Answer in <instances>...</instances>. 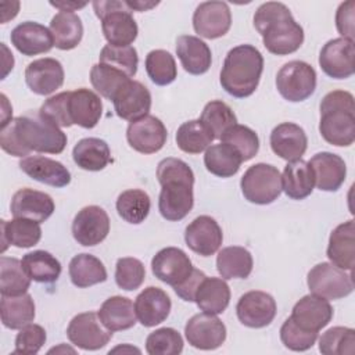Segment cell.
<instances>
[{"instance_id": "cell-1", "label": "cell", "mask_w": 355, "mask_h": 355, "mask_svg": "<svg viewBox=\"0 0 355 355\" xmlns=\"http://www.w3.org/2000/svg\"><path fill=\"white\" fill-rule=\"evenodd\" d=\"M0 146L14 157H28L32 151L60 154L67 146V135L39 111H29L1 126Z\"/></svg>"}, {"instance_id": "cell-2", "label": "cell", "mask_w": 355, "mask_h": 355, "mask_svg": "<svg viewBox=\"0 0 355 355\" xmlns=\"http://www.w3.org/2000/svg\"><path fill=\"white\" fill-rule=\"evenodd\" d=\"M157 179L161 184L158 209L162 218L171 222L182 220L194 205V173L182 159L168 157L157 166Z\"/></svg>"}, {"instance_id": "cell-3", "label": "cell", "mask_w": 355, "mask_h": 355, "mask_svg": "<svg viewBox=\"0 0 355 355\" xmlns=\"http://www.w3.org/2000/svg\"><path fill=\"white\" fill-rule=\"evenodd\" d=\"M254 26L266 50L276 55L295 53L304 43V29L288 7L279 1L261 4L254 14Z\"/></svg>"}, {"instance_id": "cell-4", "label": "cell", "mask_w": 355, "mask_h": 355, "mask_svg": "<svg viewBox=\"0 0 355 355\" xmlns=\"http://www.w3.org/2000/svg\"><path fill=\"white\" fill-rule=\"evenodd\" d=\"M262 71L261 51L251 44H239L226 54L219 80L226 93L236 98H244L257 90Z\"/></svg>"}, {"instance_id": "cell-5", "label": "cell", "mask_w": 355, "mask_h": 355, "mask_svg": "<svg viewBox=\"0 0 355 355\" xmlns=\"http://www.w3.org/2000/svg\"><path fill=\"white\" fill-rule=\"evenodd\" d=\"M319 132L333 146L348 147L355 140L354 96L345 90H333L320 101Z\"/></svg>"}, {"instance_id": "cell-6", "label": "cell", "mask_w": 355, "mask_h": 355, "mask_svg": "<svg viewBox=\"0 0 355 355\" xmlns=\"http://www.w3.org/2000/svg\"><path fill=\"white\" fill-rule=\"evenodd\" d=\"M93 8L101 21V29L108 44L130 46L136 40L139 28L126 1H93Z\"/></svg>"}, {"instance_id": "cell-7", "label": "cell", "mask_w": 355, "mask_h": 355, "mask_svg": "<svg viewBox=\"0 0 355 355\" xmlns=\"http://www.w3.org/2000/svg\"><path fill=\"white\" fill-rule=\"evenodd\" d=\"M243 196L247 201L258 205H266L279 198L282 187V175L270 164L251 165L240 180Z\"/></svg>"}, {"instance_id": "cell-8", "label": "cell", "mask_w": 355, "mask_h": 355, "mask_svg": "<svg viewBox=\"0 0 355 355\" xmlns=\"http://www.w3.org/2000/svg\"><path fill=\"white\" fill-rule=\"evenodd\" d=\"M276 87L287 101H304L316 89V71L305 61L294 60L286 62L276 75Z\"/></svg>"}, {"instance_id": "cell-9", "label": "cell", "mask_w": 355, "mask_h": 355, "mask_svg": "<svg viewBox=\"0 0 355 355\" xmlns=\"http://www.w3.org/2000/svg\"><path fill=\"white\" fill-rule=\"evenodd\" d=\"M306 283L312 294L326 300H340L354 291L352 273H347L331 262L315 265L308 272Z\"/></svg>"}, {"instance_id": "cell-10", "label": "cell", "mask_w": 355, "mask_h": 355, "mask_svg": "<svg viewBox=\"0 0 355 355\" xmlns=\"http://www.w3.org/2000/svg\"><path fill=\"white\" fill-rule=\"evenodd\" d=\"M69 341L85 351H97L108 344L112 337L96 312H83L73 316L67 327Z\"/></svg>"}, {"instance_id": "cell-11", "label": "cell", "mask_w": 355, "mask_h": 355, "mask_svg": "<svg viewBox=\"0 0 355 355\" xmlns=\"http://www.w3.org/2000/svg\"><path fill=\"white\" fill-rule=\"evenodd\" d=\"M184 336L189 344L197 349L212 351L226 340V326L214 313H197L184 326Z\"/></svg>"}, {"instance_id": "cell-12", "label": "cell", "mask_w": 355, "mask_h": 355, "mask_svg": "<svg viewBox=\"0 0 355 355\" xmlns=\"http://www.w3.org/2000/svg\"><path fill=\"white\" fill-rule=\"evenodd\" d=\"M108 214L98 205L83 207L73 218L72 236L80 245H97L108 236Z\"/></svg>"}, {"instance_id": "cell-13", "label": "cell", "mask_w": 355, "mask_h": 355, "mask_svg": "<svg viewBox=\"0 0 355 355\" xmlns=\"http://www.w3.org/2000/svg\"><path fill=\"white\" fill-rule=\"evenodd\" d=\"M354 42L337 37L329 40L320 50L319 65L322 71L333 79H347L355 71Z\"/></svg>"}, {"instance_id": "cell-14", "label": "cell", "mask_w": 355, "mask_h": 355, "mask_svg": "<svg viewBox=\"0 0 355 355\" xmlns=\"http://www.w3.org/2000/svg\"><path fill=\"white\" fill-rule=\"evenodd\" d=\"M126 139L133 150L141 154H154L165 146L168 132L161 119L154 115H146L129 123Z\"/></svg>"}, {"instance_id": "cell-15", "label": "cell", "mask_w": 355, "mask_h": 355, "mask_svg": "<svg viewBox=\"0 0 355 355\" xmlns=\"http://www.w3.org/2000/svg\"><path fill=\"white\" fill-rule=\"evenodd\" d=\"M275 298L259 290H252L243 294L236 305L239 320L251 329H261L270 324L276 316Z\"/></svg>"}, {"instance_id": "cell-16", "label": "cell", "mask_w": 355, "mask_h": 355, "mask_svg": "<svg viewBox=\"0 0 355 355\" xmlns=\"http://www.w3.org/2000/svg\"><path fill=\"white\" fill-rule=\"evenodd\" d=\"M153 275L172 287L182 284L193 272L189 255L178 247L159 250L151 259Z\"/></svg>"}, {"instance_id": "cell-17", "label": "cell", "mask_w": 355, "mask_h": 355, "mask_svg": "<svg viewBox=\"0 0 355 355\" xmlns=\"http://www.w3.org/2000/svg\"><path fill=\"white\" fill-rule=\"evenodd\" d=\"M232 25V12L225 1L200 3L193 14V28L196 33L205 39L225 36Z\"/></svg>"}, {"instance_id": "cell-18", "label": "cell", "mask_w": 355, "mask_h": 355, "mask_svg": "<svg viewBox=\"0 0 355 355\" xmlns=\"http://www.w3.org/2000/svg\"><path fill=\"white\" fill-rule=\"evenodd\" d=\"M184 241L196 254L201 257H211L222 245L223 233L214 218L200 215L187 225L184 230Z\"/></svg>"}, {"instance_id": "cell-19", "label": "cell", "mask_w": 355, "mask_h": 355, "mask_svg": "<svg viewBox=\"0 0 355 355\" xmlns=\"http://www.w3.org/2000/svg\"><path fill=\"white\" fill-rule=\"evenodd\" d=\"M112 103L115 114L119 118L132 122L148 115L151 108V93L141 82L130 79L119 89Z\"/></svg>"}, {"instance_id": "cell-20", "label": "cell", "mask_w": 355, "mask_h": 355, "mask_svg": "<svg viewBox=\"0 0 355 355\" xmlns=\"http://www.w3.org/2000/svg\"><path fill=\"white\" fill-rule=\"evenodd\" d=\"M25 82L33 93L49 96L62 86L64 68L55 58L35 60L25 68Z\"/></svg>"}, {"instance_id": "cell-21", "label": "cell", "mask_w": 355, "mask_h": 355, "mask_svg": "<svg viewBox=\"0 0 355 355\" xmlns=\"http://www.w3.org/2000/svg\"><path fill=\"white\" fill-rule=\"evenodd\" d=\"M10 209L14 218H24L42 223L53 215L55 205L47 193L25 187L14 193Z\"/></svg>"}, {"instance_id": "cell-22", "label": "cell", "mask_w": 355, "mask_h": 355, "mask_svg": "<svg viewBox=\"0 0 355 355\" xmlns=\"http://www.w3.org/2000/svg\"><path fill=\"white\" fill-rule=\"evenodd\" d=\"M10 39L12 46L26 57L47 53L54 46V39L50 29L33 21H25L17 25L11 31Z\"/></svg>"}, {"instance_id": "cell-23", "label": "cell", "mask_w": 355, "mask_h": 355, "mask_svg": "<svg viewBox=\"0 0 355 355\" xmlns=\"http://www.w3.org/2000/svg\"><path fill=\"white\" fill-rule=\"evenodd\" d=\"M308 165L313 173L315 186L322 191H337L347 176L344 159L333 153L322 151L315 154Z\"/></svg>"}, {"instance_id": "cell-24", "label": "cell", "mask_w": 355, "mask_h": 355, "mask_svg": "<svg viewBox=\"0 0 355 355\" xmlns=\"http://www.w3.org/2000/svg\"><path fill=\"white\" fill-rule=\"evenodd\" d=\"M290 318L304 330L319 331L331 320L333 308L329 300L315 294H308L294 305Z\"/></svg>"}, {"instance_id": "cell-25", "label": "cell", "mask_w": 355, "mask_h": 355, "mask_svg": "<svg viewBox=\"0 0 355 355\" xmlns=\"http://www.w3.org/2000/svg\"><path fill=\"white\" fill-rule=\"evenodd\" d=\"M269 141L272 151L286 161L301 159L308 147L304 129L293 122H283L273 128Z\"/></svg>"}, {"instance_id": "cell-26", "label": "cell", "mask_w": 355, "mask_h": 355, "mask_svg": "<svg viewBox=\"0 0 355 355\" xmlns=\"http://www.w3.org/2000/svg\"><path fill=\"white\" fill-rule=\"evenodd\" d=\"M172 302L168 294L159 288L150 286L144 288L135 301V311L139 322L144 327H153L162 323L171 312Z\"/></svg>"}, {"instance_id": "cell-27", "label": "cell", "mask_w": 355, "mask_h": 355, "mask_svg": "<svg viewBox=\"0 0 355 355\" xmlns=\"http://www.w3.org/2000/svg\"><path fill=\"white\" fill-rule=\"evenodd\" d=\"M19 168L31 179L53 186L65 187L71 182V173L61 162L42 157V155H28L19 161Z\"/></svg>"}, {"instance_id": "cell-28", "label": "cell", "mask_w": 355, "mask_h": 355, "mask_svg": "<svg viewBox=\"0 0 355 355\" xmlns=\"http://www.w3.org/2000/svg\"><path fill=\"white\" fill-rule=\"evenodd\" d=\"M68 112L72 125L92 129L98 123L101 118L103 103L93 90L80 87L69 92Z\"/></svg>"}, {"instance_id": "cell-29", "label": "cell", "mask_w": 355, "mask_h": 355, "mask_svg": "<svg viewBox=\"0 0 355 355\" xmlns=\"http://www.w3.org/2000/svg\"><path fill=\"white\" fill-rule=\"evenodd\" d=\"M327 258L333 265L352 272L355 265V225L352 219L340 223L331 232L327 245Z\"/></svg>"}, {"instance_id": "cell-30", "label": "cell", "mask_w": 355, "mask_h": 355, "mask_svg": "<svg viewBox=\"0 0 355 355\" xmlns=\"http://www.w3.org/2000/svg\"><path fill=\"white\" fill-rule=\"evenodd\" d=\"M176 54L184 71L191 75H202L211 68V49L197 36H179L176 39Z\"/></svg>"}, {"instance_id": "cell-31", "label": "cell", "mask_w": 355, "mask_h": 355, "mask_svg": "<svg viewBox=\"0 0 355 355\" xmlns=\"http://www.w3.org/2000/svg\"><path fill=\"white\" fill-rule=\"evenodd\" d=\"M97 313L101 323L112 333L133 327L137 319L132 300L122 295L107 298Z\"/></svg>"}, {"instance_id": "cell-32", "label": "cell", "mask_w": 355, "mask_h": 355, "mask_svg": "<svg viewBox=\"0 0 355 355\" xmlns=\"http://www.w3.org/2000/svg\"><path fill=\"white\" fill-rule=\"evenodd\" d=\"M1 251L4 252L8 245L18 248H29L36 245L42 239V227L39 222L14 218L11 220L1 219Z\"/></svg>"}, {"instance_id": "cell-33", "label": "cell", "mask_w": 355, "mask_h": 355, "mask_svg": "<svg viewBox=\"0 0 355 355\" xmlns=\"http://www.w3.org/2000/svg\"><path fill=\"white\" fill-rule=\"evenodd\" d=\"M194 302L202 312L219 315L229 306L230 287L225 279L205 277L196 291Z\"/></svg>"}, {"instance_id": "cell-34", "label": "cell", "mask_w": 355, "mask_h": 355, "mask_svg": "<svg viewBox=\"0 0 355 355\" xmlns=\"http://www.w3.org/2000/svg\"><path fill=\"white\" fill-rule=\"evenodd\" d=\"M72 158L80 169L97 172L111 162V151L104 140L98 137H85L75 144Z\"/></svg>"}, {"instance_id": "cell-35", "label": "cell", "mask_w": 355, "mask_h": 355, "mask_svg": "<svg viewBox=\"0 0 355 355\" xmlns=\"http://www.w3.org/2000/svg\"><path fill=\"white\" fill-rule=\"evenodd\" d=\"M315 186L311 166L304 159L290 161L282 175V187L287 197L293 200H304Z\"/></svg>"}, {"instance_id": "cell-36", "label": "cell", "mask_w": 355, "mask_h": 355, "mask_svg": "<svg viewBox=\"0 0 355 355\" xmlns=\"http://www.w3.org/2000/svg\"><path fill=\"white\" fill-rule=\"evenodd\" d=\"M1 322L7 329L19 330L35 319V302L25 293L19 295H1L0 301Z\"/></svg>"}, {"instance_id": "cell-37", "label": "cell", "mask_w": 355, "mask_h": 355, "mask_svg": "<svg viewBox=\"0 0 355 355\" xmlns=\"http://www.w3.org/2000/svg\"><path fill=\"white\" fill-rule=\"evenodd\" d=\"M252 255L240 245L225 247L216 257V269L222 279H247L252 272Z\"/></svg>"}, {"instance_id": "cell-38", "label": "cell", "mask_w": 355, "mask_h": 355, "mask_svg": "<svg viewBox=\"0 0 355 355\" xmlns=\"http://www.w3.org/2000/svg\"><path fill=\"white\" fill-rule=\"evenodd\" d=\"M69 277L73 286L86 288L107 280V269L104 263L92 254H78L69 262Z\"/></svg>"}, {"instance_id": "cell-39", "label": "cell", "mask_w": 355, "mask_h": 355, "mask_svg": "<svg viewBox=\"0 0 355 355\" xmlns=\"http://www.w3.org/2000/svg\"><path fill=\"white\" fill-rule=\"evenodd\" d=\"M50 32L57 49L72 50L83 37V24L75 12L60 11L51 18Z\"/></svg>"}, {"instance_id": "cell-40", "label": "cell", "mask_w": 355, "mask_h": 355, "mask_svg": "<svg viewBox=\"0 0 355 355\" xmlns=\"http://www.w3.org/2000/svg\"><path fill=\"white\" fill-rule=\"evenodd\" d=\"M243 159L239 153L226 143L209 146L205 150L204 165L208 172L218 178H230L240 169Z\"/></svg>"}, {"instance_id": "cell-41", "label": "cell", "mask_w": 355, "mask_h": 355, "mask_svg": "<svg viewBox=\"0 0 355 355\" xmlns=\"http://www.w3.org/2000/svg\"><path fill=\"white\" fill-rule=\"evenodd\" d=\"M21 262L31 280L39 283H53L61 275L60 261L44 250H36L25 254Z\"/></svg>"}, {"instance_id": "cell-42", "label": "cell", "mask_w": 355, "mask_h": 355, "mask_svg": "<svg viewBox=\"0 0 355 355\" xmlns=\"http://www.w3.org/2000/svg\"><path fill=\"white\" fill-rule=\"evenodd\" d=\"M175 139L178 147L187 154H200L211 146L212 140H215L212 133L200 119H191L182 123L178 128Z\"/></svg>"}, {"instance_id": "cell-43", "label": "cell", "mask_w": 355, "mask_h": 355, "mask_svg": "<svg viewBox=\"0 0 355 355\" xmlns=\"http://www.w3.org/2000/svg\"><path fill=\"white\" fill-rule=\"evenodd\" d=\"M151 201L146 191L140 189H129L122 191L116 200L118 215L132 225L141 223L150 212Z\"/></svg>"}, {"instance_id": "cell-44", "label": "cell", "mask_w": 355, "mask_h": 355, "mask_svg": "<svg viewBox=\"0 0 355 355\" xmlns=\"http://www.w3.org/2000/svg\"><path fill=\"white\" fill-rule=\"evenodd\" d=\"M31 286L22 262L17 258L0 257V291L1 295L25 294Z\"/></svg>"}, {"instance_id": "cell-45", "label": "cell", "mask_w": 355, "mask_h": 355, "mask_svg": "<svg viewBox=\"0 0 355 355\" xmlns=\"http://www.w3.org/2000/svg\"><path fill=\"white\" fill-rule=\"evenodd\" d=\"M200 121L212 133L214 139H220L229 128L236 125L237 118L226 103L220 100H212L205 104Z\"/></svg>"}, {"instance_id": "cell-46", "label": "cell", "mask_w": 355, "mask_h": 355, "mask_svg": "<svg viewBox=\"0 0 355 355\" xmlns=\"http://www.w3.org/2000/svg\"><path fill=\"white\" fill-rule=\"evenodd\" d=\"M128 80H130V78L126 76L123 72L101 62L93 65L90 69L92 86L96 89L97 93L111 101Z\"/></svg>"}, {"instance_id": "cell-47", "label": "cell", "mask_w": 355, "mask_h": 355, "mask_svg": "<svg viewBox=\"0 0 355 355\" xmlns=\"http://www.w3.org/2000/svg\"><path fill=\"white\" fill-rule=\"evenodd\" d=\"M146 71L153 83L166 86L178 76V68L173 55L166 50H151L146 57Z\"/></svg>"}, {"instance_id": "cell-48", "label": "cell", "mask_w": 355, "mask_h": 355, "mask_svg": "<svg viewBox=\"0 0 355 355\" xmlns=\"http://www.w3.org/2000/svg\"><path fill=\"white\" fill-rule=\"evenodd\" d=\"M98 60L101 64L110 65V67L123 72L129 78L135 76L137 72L139 57H137V51L133 46L105 44L100 51Z\"/></svg>"}, {"instance_id": "cell-49", "label": "cell", "mask_w": 355, "mask_h": 355, "mask_svg": "<svg viewBox=\"0 0 355 355\" xmlns=\"http://www.w3.org/2000/svg\"><path fill=\"white\" fill-rule=\"evenodd\" d=\"M319 351L324 355H352L355 352V330L336 326L319 338Z\"/></svg>"}, {"instance_id": "cell-50", "label": "cell", "mask_w": 355, "mask_h": 355, "mask_svg": "<svg viewBox=\"0 0 355 355\" xmlns=\"http://www.w3.org/2000/svg\"><path fill=\"white\" fill-rule=\"evenodd\" d=\"M220 140L233 147L243 161L254 158L259 150L258 135L245 125H233L222 135Z\"/></svg>"}, {"instance_id": "cell-51", "label": "cell", "mask_w": 355, "mask_h": 355, "mask_svg": "<svg viewBox=\"0 0 355 355\" xmlns=\"http://www.w3.org/2000/svg\"><path fill=\"white\" fill-rule=\"evenodd\" d=\"M146 351L150 355H178L183 351V338L172 327H161L146 338Z\"/></svg>"}, {"instance_id": "cell-52", "label": "cell", "mask_w": 355, "mask_h": 355, "mask_svg": "<svg viewBox=\"0 0 355 355\" xmlns=\"http://www.w3.org/2000/svg\"><path fill=\"white\" fill-rule=\"evenodd\" d=\"M146 277V269L140 259L125 257L119 258L115 265V282L119 288L133 291L139 288Z\"/></svg>"}, {"instance_id": "cell-53", "label": "cell", "mask_w": 355, "mask_h": 355, "mask_svg": "<svg viewBox=\"0 0 355 355\" xmlns=\"http://www.w3.org/2000/svg\"><path fill=\"white\" fill-rule=\"evenodd\" d=\"M280 340L286 348L301 352L313 347L318 340V331L304 330L291 318H287L280 327Z\"/></svg>"}, {"instance_id": "cell-54", "label": "cell", "mask_w": 355, "mask_h": 355, "mask_svg": "<svg viewBox=\"0 0 355 355\" xmlns=\"http://www.w3.org/2000/svg\"><path fill=\"white\" fill-rule=\"evenodd\" d=\"M46 330L40 324L29 323L19 329V333L15 337V349L14 354L32 355L37 354L46 343Z\"/></svg>"}, {"instance_id": "cell-55", "label": "cell", "mask_w": 355, "mask_h": 355, "mask_svg": "<svg viewBox=\"0 0 355 355\" xmlns=\"http://www.w3.org/2000/svg\"><path fill=\"white\" fill-rule=\"evenodd\" d=\"M68 97H69V92H61L47 98L39 110L40 115L51 121L60 128L72 126L69 112H68Z\"/></svg>"}, {"instance_id": "cell-56", "label": "cell", "mask_w": 355, "mask_h": 355, "mask_svg": "<svg viewBox=\"0 0 355 355\" xmlns=\"http://www.w3.org/2000/svg\"><path fill=\"white\" fill-rule=\"evenodd\" d=\"M354 8L352 0L341 3L336 12V26L341 37L354 42Z\"/></svg>"}, {"instance_id": "cell-57", "label": "cell", "mask_w": 355, "mask_h": 355, "mask_svg": "<svg viewBox=\"0 0 355 355\" xmlns=\"http://www.w3.org/2000/svg\"><path fill=\"white\" fill-rule=\"evenodd\" d=\"M207 277V275L200 270V269H194L193 268V272L190 273V276L179 286L173 287L175 293L183 300V301H187V302H194V295H196V291L200 286V283Z\"/></svg>"}, {"instance_id": "cell-58", "label": "cell", "mask_w": 355, "mask_h": 355, "mask_svg": "<svg viewBox=\"0 0 355 355\" xmlns=\"http://www.w3.org/2000/svg\"><path fill=\"white\" fill-rule=\"evenodd\" d=\"M50 6L58 8L60 11H64V12H72V11H76L79 8H83L87 6V3H78V1H51Z\"/></svg>"}, {"instance_id": "cell-59", "label": "cell", "mask_w": 355, "mask_h": 355, "mask_svg": "<svg viewBox=\"0 0 355 355\" xmlns=\"http://www.w3.org/2000/svg\"><path fill=\"white\" fill-rule=\"evenodd\" d=\"M128 7L132 10V11H147L155 6H158V1H140V0H135V1H126Z\"/></svg>"}]
</instances>
